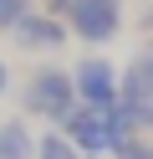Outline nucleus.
Masks as SVG:
<instances>
[{
  "mask_svg": "<svg viewBox=\"0 0 153 159\" xmlns=\"http://www.w3.org/2000/svg\"><path fill=\"white\" fill-rule=\"evenodd\" d=\"M26 108H31L36 118L66 123V118L82 108V98H77V82H71V72H61V67H41V72L26 82Z\"/></svg>",
  "mask_w": 153,
  "mask_h": 159,
  "instance_id": "f257e3e1",
  "label": "nucleus"
},
{
  "mask_svg": "<svg viewBox=\"0 0 153 159\" xmlns=\"http://www.w3.org/2000/svg\"><path fill=\"white\" fill-rule=\"evenodd\" d=\"M61 134L71 139V144L82 149V154H107V149H117V118H112V108H87L82 103L77 113L61 123Z\"/></svg>",
  "mask_w": 153,
  "mask_h": 159,
  "instance_id": "f03ea898",
  "label": "nucleus"
},
{
  "mask_svg": "<svg viewBox=\"0 0 153 159\" xmlns=\"http://www.w3.org/2000/svg\"><path fill=\"white\" fill-rule=\"evenodd\" d=\"M71 82H77V98L87 108H117L122 103V72L107 57H82L77 72H71Z\"/></svg>",
  "mask_w": 153,
  "mask_h": 159,
  "instance_id": "7ed1b4c3",
  "label": "nucleus"
},
{
  "mask_svg": "<svg viewBox=\"0 0 153 159\" xmlns=\"http://www.w3.org/2000/svg\"><path fill=\"white\" fill-rule=\"evenodd\" d=\"M66 26L82 36V41L102 46V41H112V36L122 31V0H71Z\"/></svg>",
  "mask_w": 153,
  "mask_h": 159,
  "instance_id": "20e7f679",
  "label": "nucleus"
},
{
  "mask_svg": "<svg viewBox=\"0 0 153 159\" xmlns=\"http://www.w3.org/2000/svg\"><path fill=\"white\" fill-rule=\"evenodd\" d=\"M66 31H71V26L61 21V16H51V11H31L10 36H15V46H26V52H56V46L66 41Z\"/></svg>",
  "mask_w": 153,
  "mask_h": 159,
  "instance_id": "39448f33",
  "label": "nucleus"
},
{
  "mask_svg": "<svg viewBox=\"0 0 153 159\" xmlns=\"http://www.w3.org/2000/svg\"><path fill=\"white\" fill-rule=\"evenodd\" d=\"M122 103H153V46L122 67Z\"/></svg>",
  "mask_w": 153,
  "mask_h": 159,
  "instance_id": "423d86ee",
  "label": "nucleus"
},
{
  "mask_svg": "<svg viewBox=\"0 0 153 159\" xmlns=\"http://www.w3.org/2000/svg\"><path fill=\"white\" fill-rule=\"evenodd\" d=\"M36 149H41V139H31V128L20 118L0 123V159H36Z\"/></svg>",
  "mask_w": 153,
  "mask_h": 159,
  "instance_id": "0eeeda50",
  "label": "nucleus"
},
{
  "mask_svg": "<svg viewBox=\"0 0 153 159\" xmlns=\"http://www.w3.org/2000/svg\"><path fill=\"white\" fill-rule=\"evenodd\" d=\"M36 159H87L77 144H71L66 134H41V149H36Z\"/></svg>",
  "mask_w": 153,
  "mask_h": 159,
  "instance_id": "6e6552de",
  "label": "nucleus"
},
{
  "mask_svg": "<svg viewBox=\"0 0 153 159\" xmlns=\"http://www.w3.org/2000/svg\"><path fill=\"white\" fill-rule=\"evenodd\" d=\"M26 16H31V5H26V0H0V31H15Z\"/></svg>",
  "mask_w": 153,
  "mask_h": 159,
  "instance_id": "1a4fd4ad",
  "label": "nucleus"
},
{
  "mask_svg": "<svg viewBox=\"0 0 153 159\" xmlns=\"http://www.w3.org/2000/svg\"><path fill=\"white\" fill-rule=\"evenodd\" d=\"M5 87H10V72H5V62H0V98H5Z\"/></svg>",
  "mask_w": 153,
  "mask_h": 159,
  "instance_id": "9d476101",
  "label": "nucleus"
},
{
  "mask_svg": "<svg viewBox=\"0 0 153 159\" xmlns=\"http://www.w3.org/2000/svg\"><path fill=\"white\" fill-rule=\"evenodd\" d=\"M143 26H153V16H148V21H143Z\"/></svg>",
  "mask_w": 153,
  "mask_h": 159,
  "instance_id": "9b49d317",
  "label": "nucleus"
}]
</instances>
